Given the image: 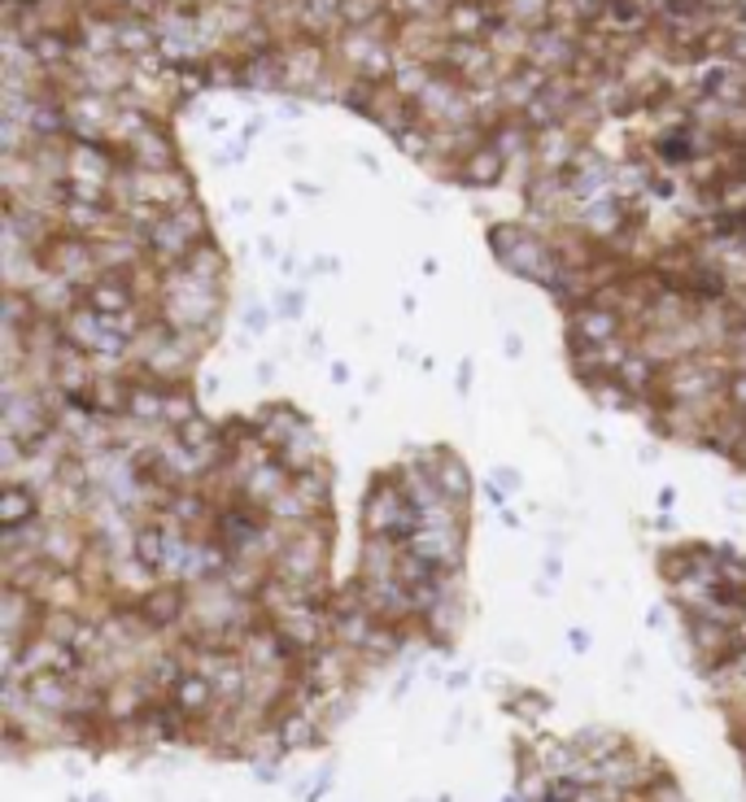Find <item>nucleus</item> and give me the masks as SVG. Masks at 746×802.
Here are the masks:
<instances>
[]
</instances>
